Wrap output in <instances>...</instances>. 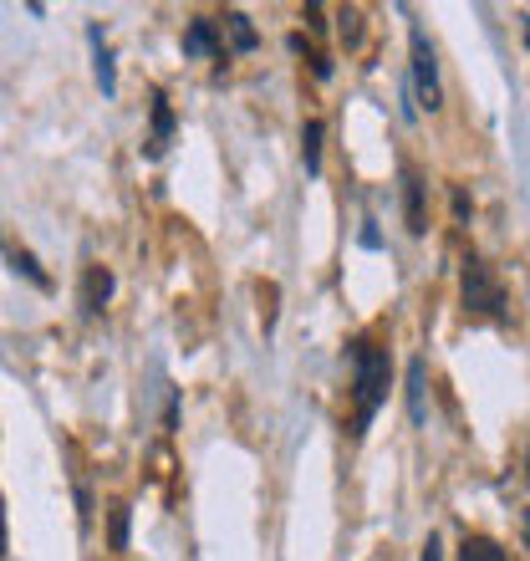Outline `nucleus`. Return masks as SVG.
<instances>
[{
  "instance_id": "1",
  "label": "nucleus",
  "mask_w": 530,
  "mask_h": 561,
  "mask_svg": "<svg viewBox=\"0 0 530 561\" xmlns=\"http://www.w3.org/2000/svg\"><path fill=\"white\" fill-rule=\"evenodd\" d=\"M353 368H357V428L378 414L388 399V353L372 342H353Z\"/></svg>"
},
{
  "instance_id": "2",
  "label": "nucleus",
  "mask_w": 530,
  "mask_h": 561,
  "mask_svg": "<svg viewBox=\"0 0 530 561\" xmlns=\"http://www.w3.org/2000/svg\"><path fill=\"white\" fill-rule=\"evenodd\" d=\"M464 307L480 311V317H500L505 311V291H500V280L489 276L485 261H464Z\"/></svg>"
},
{
  "instance_id": "3",
  "label": "nucleus",
  "mask_w": 530,
  "mask_h": 561,
  "mask_svg": "<svg viewBox=\"0 0 530 561\" xmlns=\"http://www.w3.org/2000/svg\"><path fill=\"white\" fill-rule=\"evenodd\" d=\"M413 82H418V98L428 107H439V67H434V46L424 31H413Z\"/></svg>"
},
{
  "instance_id": "4",
  "label": "nucleus",
  "mask_w": 530,
  "mask_h": 561,
  "mask_svg": "<svg viewBox=\"0 0 530 561\" xmlns=\"http://www.w3.org/2000/svg\"><path fill=\"white\" fill-rule=\"evenodd\" d=\"M403 209H408V236H424L428 230V199H424V179L403 169Z\"/></svg>"
},
{
  "instance_id": "5",
  "label": "nucleus",
  "mask_w": 530,
  "mask_h": 561,
  "mask_svg": "<svg viewBox=\"0 0 530 561\" xmlns=\"http://www.w3.org/2000/svg\"><path fill=\"white\" fill-rule=\"evenodd\" d=\"M169 134H174V107H169L163 92H153V134H148V144H143L148 159H159L163 144H169Z\"/></svg>"
},
{
  "instance_id": "6",
  "label": "nucleus",
  "mask_w": 530,
  "mask_h": 561,
  "mask_svg": "<svg viewBox=\"0 0 530 561\" xmlns=\"http://www.w3.org/2000/svg\"><path fill=\"white\" fill-rule=\"evenodd\" d=\"M184 51H189V57H224V42L215 36V21H194V26L184 31Z\"/></svg>"
},
{
  "instance_id": "7",
  "label": "nucleus",
  "mask_w": 530,
  "mask_h": 561,
  "mask_svg": "<svg viewBox=\"0 0 530 561\" xmlns=\"http://www.w3.org/2000/svg\"><path fill=\"white\" fill-rule=\"evenodd\" d=\"M107 296H113V271L107 266H88V280H82V307L97 317L107 307Z\"/></svg>"
},
{
  "instance_id": "8",
  "label": "nucleus",
  "mask_w": 530,
  "mask_h": 561,
  "mask_svg": "<svg viewBox=\"0 0 530 561\" xmlns=\"http://www.w3.org/2000/svg\"><path fill=\"white\" fill-rule=\"evenodd\" d=\"M224 31H230V42H235V51H255V26L245 11H224Z\"/></svg>"
},
{
  "instance_id": "9",
  "label": "nucleus",
  "mask_w": 530,
  "mask_h": 561,
  "mask_svg": "<svg viewBox=\"0 0 530 561\" xmlns=\"http://www.w3.org/2000/svg\"><path fill=\"white\" fill-rule=\"evenodd\" d=\"M92 51H97V88L107 92V98H113V92H118V77H113V51H107L103 46V36H97V31H92Z\"/></svg>"
},
{
  "instance_id": "10",
  "label": "nucleus",
  "mask_w": 530,
  "mask_h": 561,
  "mask_svg": "<svg viewBox=\"0 0 530 561\" xmlns=\"http://www.w3.org/2000/svg\"><path fill=\"white\" fill-rule=\"evenodd\" d=\"M408 414L413 424H424V357L408 363Z\"/></svg>"
},
{
  "instance_id": "11",
  "label": "nucleus",
  "mask_w": 530,
  "mask_h": 561,
  "mask_svg": "<svg viewBox=\"0 0 530 561\" xmlns=\"http://www.w3.org/2000/svg\"><path fill=\"white\" fill-rule=\"evenodd\" d=\"M459 561H505V551L489 541V536H470L464 547H459Z\"/></svg>"
},
{
  "instance_id": "12",
  "label": "nucleus",
  "mask_w": 530,
  "mask_h": 561,
  "mask_svg": "<svg viewBox=\"0 0 530 561\" xmlns=\"http://www.w3.org/2000/svg\"><path fill=\"white\" fill-rule=\"evenodd\" d=\"M107 547L128 551V505H113V511H107Z\"/></svg>"
},
{
  "instance_id": "13",
  "label": "nucleus",
  "mask_w": 530,
  "mask_h": 561,
  "mask_svg": "<svg viewBox=\"0 0 530 561\" xmlns=\"http://www.w3.org/2000/svg\"><path fill=\"white\" fill-rule=\"evenodd\" d=\"M301 159H307V169L316 174V163H322V123H307V134H301Z\"/></svg>"
},
{
  "instance_id": "14",
  "label": "nucleus",
  "mask_w": 530,
  "mask_h": 561,
  "mask_svg": "<svg viewBox=\"0 0 530 561\" xmlns=\"http://www.w3.org/2000/svg\"><path fill=\"white\" fill-rule=\"evenodd\" d=\"M337 21H342V42H347V46H357V42H362V11H357V5H347V11H337Z\"/></svg>"
},
{
  "instance_id": "15",
  "label": "nucleus",
  "mask_w": 530,
  "mask_h": 561,
  "mask_svg": "<svg viewBox=\"0 0 530 561\" xmlns=\"http://www.w3.org/2000/svg\"><path fill=\"white\" fill-rule=\"evenodd\" d=\"M418 561H439V541H434V536H428V547H424V557Z\"/></svg>"
},
{
  "instance_id": "16",
  "label": "nucleus",
  "mask_w": 530,
  "mask_h": 561,
  "mask_svg": "<svg viewBox=\"0 0 530 561\" xmlns=\"http://www.w3.org/2000/svg\"><path fill=\"white\" fill-rule=\"evenodd\" d=\"M520 536H526V551H530V511H526V520H520Z\"/></svg>"
},
{
  "instance_id": "17",
  "label": "nucleus",
  "mask_w": 530,
  "mask_h": 561,
  "mask_svg": "<svg viewBox=\"0 0 530 561\" xmlns=\"http://www.w3.org/2000/svg\"><path fill=\"white\" fill-rule=\"evenodd\" d=\"M526 480H530V455H526Z\"/></svg>"
},
{
  "instance_id": "18",
  "label": "nucleus",
  "mask_w": 530,
  "mask_h": 561,
  "mask_svg": "<svg viewBox=\"0 0 530 561\" xmlns=\"http://www.w3.org/2000/svg\"><path fill=\"white\" fill-rule=\"evenodd\" d=\"M526 42H530V31H526Z\"/></svg>"
}]
</instances>
